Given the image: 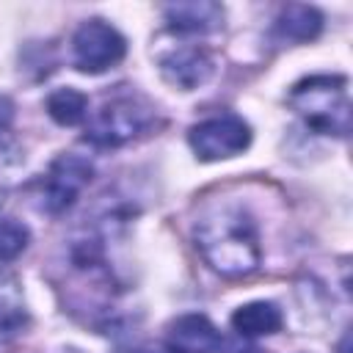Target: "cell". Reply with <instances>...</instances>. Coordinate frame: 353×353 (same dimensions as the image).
I'll use <instances>...</instances> for the list:
<instances>
[{
    "instance_id": "cell-1",
    "label": "cell",
    "mask_w": 353,
    "mask_h": 353,
    "mask_svg": "<svg viewBox=\"0 0 353 353\" xmlns=\"http://www.w3.org/2000/svg\"><path fill=\"white\" fill-rule=\"evenodd\" d=\"M196 248L204 262L223 276H248L259 268L256 226L243 207L221 204L196 223Z\"/></svg>"
},
{
    "instance_id": "cell-2",
    "label": "cell",
    "mask_w": 353,
    "mask_h": 353,
    "mask_svg": "<svg viewBox=\"0 0 353 353\" xmlns=\"http://www.w3.org/2000/svg\"><path fill=\"white\" fill-rule=\"evenodd\" d=\"M290 105L314 132L339 138L350 132L347 80L339 74H314L295 83L290 91Z\"/></svg>"
},
{
    "instance_id": "cell-3",
    "label": "cell",
    "mask_w": 353,
    "mask_h": 353,
    "mask_svg": "<svg viewBox=\"0 0 353 353\" xmlns=\"http://www.w3.org/2000/svg\"><path fill=\"white\" fill-rule=\"evenodd\" d=\"M152 124V105L135 94L105 99L85 124V141L94 146H121Z\"/></svg>"
},
{
    "instance_id": "cell-4",
    "label": "cell",
    "mask_w": 353,
    "mask_h": 353,
    "mask_svg": "<svg viewBox=\"0 0 353 353\" xmlns=\"http://www.w3.org/2000/svg\"><path fill=\"white\" fill-rule=\"evenodd\" d=\"M188 141L199 160H207V163L226 160L248 149L251 127L234 113H218L193 124L188 132Z\"/></svg>"
},
{
    "instance_id": "cell-5",
    "label": "cell",
    "mask_w": 353,
    "mask_h": 353,
    "mask_svg": "<svg viewBox=\"0 0 353 353\" xmlns=\"http://www.w3.org/2000/svg\"><path fill=\"white\" fill-rule=\"evenodd\" d=\"M124 52H127L124 36L105 19H88L72 36L74 66L85 74H99V72L116 66L124 58Z\"/></svg>"
},
{
    "instance_id": "cell-6",
    "label": "cell",
    "mask_w": 353,
    "mask_h": 353,
    "mask_svg": "<svg viewBox=\"0 0 353 353\" xmlns=\"http://www.w3.org/2000/svg\"><path fill=\"white\" fill-rule=\"evenodd\" d=\"M94 165L80 157V154H61L50 171H47V182H44V207L50 212H63L66 207L74 204V199L83 193V188L91 182Z\"/></svg>"
},
{
    "instance_id": "cell-7",
    "label": "cell",
    "mask_w": 353,
    "mask_h": 353,
    "mask_svg": "<svg viewBox=\"0 0 353 353\" xmlns=\"http://www.w3.org/2000/svg\"><path fill=\"white\" fill-rule=\"evenodd\" d=\"M212 58L201 47H176L160 55V74L179 91H193L212 77Z\"/></svg>"
},
{
    "instance_id": "cell-8",
    "label": "cell",
    "mask_w": 353,
    "mask_h": 353,
    "mask_svg": "<svg viewBox=\"0 0 353 353\" xmlns=\"http://www.w3.org/2000/svg\"><path fill=\"white\" fill-rule=\"evenodd\" d=\"M165 347L174 353H215L221 347V334L204 314H182L168 325Z\"/></svg>"
},
{
    "instance_id": "cell-9",
    "label": "cell",
    "mask_w": 353,
    "mask_h": 353,
    "mask_svg": "<svg viewBox=\"0 0 353 353\" xmlns=\"http://www.w3.org/2000/svg\"><path fill=\"white\" fill-rule=\"evenodd\" d=\"M165 19L174 30H182V33H210L221 28L223 8L210 0L174 3V6H165Z\"/></svg>"
},
{
    "instance_id": "cell-10",
    "label": "cell",
    "mask_w": 353,
    "mask_h": 353,
    "mask_svg": "<svg viewBox=\"0 0 353 353\" xmlns=\"http://www.w3.org/2000/svg\"><path fill=\"white\" fill-rule=\"evenodd\" d=\"M284 317L279 312L276 303L270 301H254V303H245L240 309H234L232 314V328L240 334V336H268V334H276L281 328Z\"/></svg>"
},
{
    "instance_id": "cell-11",
    "label": "cell",
    "mask_w": 353,
    "mask_h": 353,
    "mask_svg": "<svg viewBox=\"0 0 353 353\" xmlns=\"http://www.w3.org/2000/svg\"><path fill=\"white\" fill-rule=\"evenodd\" d=\"M323 28V14L312 6L292 3L276 17V33L287 41H312Z\"/></svg>"
},
{
    "instance_id": "cell-12",
    "label": "cell",
    "mask_w": 353,
    "mask_h": 353,
    "mask_svg": "<svg viewBox=\"0 0 353 353\" xmlns=\"http://www.w3.org/2000/svg\"><path fill=\"white\" fill-rule=\"evenodd\" d=\"M28 328V309L14 279L0 276V339H14Z\"/></svg>"
},
{
    "instance_id": "cell-13",
    "label": "cell",
    "mask_w": 353,
    "mask_h": 353,
    "mask_svg": "<svg viewBox=\"0 0 353 353\" xmlns=\"http://www.w3.org/2000/svg\"><path fill=\"white\" fill-rule=\"evenodd\" d=\"M47 113L61 127H74L88 116V97L77 88H58L47 97Z\"/></svg>"
},
{
    "instance_id": "cell-14",
    "label": "cell",
    "mask_w": 353,
    "mask_h": 353,
    "mask_svg": "<svg viewBox=\"0 0 353 353\" xmlns=\"http://www.w3.org/2000/svg\"><path fill=\"white\" fill-rule=\"evenodd\" d=\"M30 232L19 221H0V262L17 259L28 248Z\"/></svg>"
},
{
    "instance_id": "cell-15",
    "label": "cell",
    "mask_w": 353,
    "mask_h": 353,
    "mask_svg": "<svg viewBox=\"0 0 353 353\" xmlns=\"http://www.w3.org/2000/svg\"><path fill=\"white\" fill-rule=\"evenodd\" d=\"M11 119H14V102L0 94V132L11 124Z\"/></svg>"
},
{
    "instance_id": "cell-16",
    "label": "cell",
    "mask_w": 353,
    "mask_h": 353,
    "mask_svg": "<svg viewBox=\"0 0 353 353\" xmlns=\"http://www.w3.org/2000/svg\"><path fill=\"white\" fill-rule=\"evenodd\" d=\"M234 353H265V350H259V347H240V350H234Z\"/></svg>"
},
{
    "instance_id": "cell-17",
    "label": "cell",
    "mask_w": 353,
    "mask_h": 353,
    "mask_svg": "<svg viewBox=\"0 0 353 353\" xmlns=\"http://www.w3.org/2000/svg\"><path fill=\"white\" fill-rule=\"evenodd\" d=\"M143 353H174L171 347H152V350H143Z\"/></svg>"
}]
</instances>
